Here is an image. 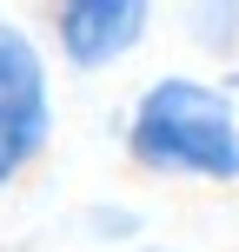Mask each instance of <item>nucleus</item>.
Here are the masks:
<instances>
[{
	"label": "nucleus",
	"instance_id": "obj_4",
	"mask_svg": "<svg viewBox=\"0 0 239 252\" xmlns=\"http://www.w3.org/2000/svg\"><path fill=\"white\" fill-rule=\"evenodd\" d=\"M179 33L193 40V53L239 66V0H193V7H179Z\"/></svg>",
	"mask_w": 239,
	"mask_h": 252
},
{
	"label": "nucleus",
	"instance_id": "obj_6",
	"mask_svg": "<svg viewBox=\"0 0 239 252\" xmlns=\"http://www.w3.org/2000/svg\"><path fill=\"white\" fill-rule=\"evenodd\" d=\"M219 80H226V87H233V100H239V66H226V73H219Z\"/></svg>",
	"mask_w": 239,
	"mask_h": 252
},
{
	"label": "nucleus",
	"instance_id": "obj_2",
	"mask_svg": "<svg viewBox=\"0 0 239 252\" xmlns=\"http://www.w3.org/2000/svg\"><path fill=\"white\" fill-rule=\"evenodd\" d=\"M60 139L53 47L27 13H0V199L40 173Z\"/></svg>",
	"mask_w": 239,
	"mask_h": 252
},
{
	"label": "nucleus",
	"instance_id": "obj_3",
	"mask_svg": "<svg viewBox=\"0 0 239 252\" xmlns=\"http://www.w3.org/2000/svg\"><path fill=\"white\" fill-rule=\"evenodd\" d=\"M47 27V47L67 73H113L126 66L160 27V7L153 0H60V7L40 13Z\"/></svg>",
	"mask_w": 239,
	"mask_h": 252
},
{
	"label": "nucleus",
	"instance_id": "obj_5",
	"mask_svg": "<svg viewBox=\"0 0 239 252\" xmlns=\"http://www.w3.org/2000/svg\"><path fill=\"white\" fill-rule=\"evenodd\" d=\"M73 232L87 246H133L139 252V239H146V213L126 206V199H87L73 213Z\"/></svg>",
	"mask_w": 239,
	"mask_h": 252
},
{
	"label": "nucleus",
	"instance_id": "obj_7",
	"mask_svg": "<svg viewBox=\"0 0 239 252\" xmlns=\"http://www.w3.org/2000/svg\"><path fill=\"white\" fill-rule=\"evenodd\" d=\"M139 252H179V246H139Z\"/></svg>",
	"mask_w": 239,
	"mask_h": 252
},
{
	"label": "nucleus",
	"instance_id": "obj_1",
	"mask_svg": "<svg viewBox=\"0 0 239 252\" xmlns=\"http://www.w3.org/2000/svg\"><path fill=\"white\" fill-rule=\"evenodd\" d=\"M120 153L160 186H239V100L226 80L166 66L133 93Z\"/></svg>",
	"mask_w": 239,
	"mask_h": 252
}]
</instances>
